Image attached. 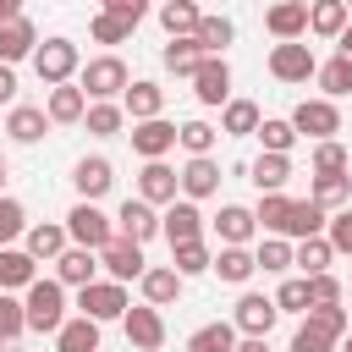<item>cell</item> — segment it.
Returning <instances> with one entry per match:
<instances>
[{
    "label": "cell",
    "mask_w": 352,
    "mask_h": 352,
    "mask_svg": "<svg viewBox=\"0 0 352 352\" xmlns=\"http://www.w3.org/2000/svg\"><path fill=\"white\" fill-rule=\"evenodd\" d=\"M33 72H38L44 88H60V82H72V77L82 72V55H77L72 38H44V44L33 50Z\"/></svg>",
    "instance_id": "cell-4"
},
{
    "label": "cell",
    "mask_w": 352,
    "mask_h": 352,
    "mask_svg": "<svg viewBox=\"0 0 352 352\" xmlns=\"http://www.w3.org/2000/svg\"><path fill=\"white\" fill-rule=\"evenodd\" d=\"M209 270H214L226 286H248V280L258 275V270H253V248H220Z\"/></svg>",
    "instance_id": "cell-33"
},
{
    "label": "cell",
    "mask_w": 352,
    "mask_h": 352,
    "mask_svg": "<svg viewBox=\"0 0 352 352\" xmlns=\"http://www.w3.org/2000/svg\"><path fill=\"white\" fill-rule=\"evenodd\" d=\"M176 143L187 148V160H209V154H214V143H220V126H209V121H198V116H192V121H182V126H176Z\"/></svg>",
    "instance_id": "cell-37"
},
{
    "label": "cell",
    "mask_w": 352,
    "mask_h": 352,
    "mask_svg": "<svg viewBox=\"0 0 352 352\" xmlns=\"http://www.w3.org/2000/svg\"><path fill=\"white\" fill-rule=\"evenodd\" d=\"M336 55H341V60H352V22H346V33L336 38Z\"/></svg>",
    "instance_id": "cell-60"
},
{
    "label": "cell",
    "mask_w": 352,
    "mask_h": 352,
    "mask_svg": "<svg viewBox=\"0 0 352 352\" xmlns=\"http://www.w3.org/2000/svg\"><path fill=\"white\" fill-rule=\"evenodd\" d=\"M121 330H126V346H132V352H160V346H165V319H160V308H148V302H132V308L121 314Z\"/></svg>",
    "instance_id": "cell-8"
},
{
    "label": "cell",
    "mask_w": 352,
    "mask_h": 352,
    "mask_svg": "<svg viewBox=\"0 0 352 352\" xmlns=\"http://www.w3.org/2000/svg\"><path fill=\"white\" fill-rule=\"evenodd\" d=\"M104 16H116L121 28H138V22L148 16V6H143V0H104Z\"/></svg>",
    "instance_id": "cell-55"
},
{
    "label": "cell",
    "mask_w": 352,
    "mask_h": 352,
    "mask_svg": "<svg viewBox=\"0 0 352 352\" xmlns=\"http://www.w3.org/2000/svg\"><path fill=\"white\" fill-rule=\"evenodd\" d=\"M22 330H28V319H22V297L0 292V346H11Z\"/></svg>",
    "instance_id": "cell-50"
},
{
    "label": "cell",
    "mask_w": 352,
    "mask_h": 352,
    "mask_svg": "<svg viewBox=\"0 0 352 352\" xmlns=\"http://www.w3.org/2000/svg\"><path fill=\"white\" fill-rule=\"evenodd\" d=\"M336 352H352V330H346V336H341V346H336Z\"/></svg>",
    "instance_id": "cell-61"
},
{
    "label": "cell",
    "mask_w": 352,
    "mask_h": 352,
    "mask_svg": "<svg viewBox=\"0 0 352 352\" xmlns=\"http://www.w3.org/2000/svg\"><path fill=\"white\" fill-rule=\"evenodd\" d=\"M275 314H308V280H302V275H286V280H280Z\"/></svg>",
    "instance_id": "cell-49"
},
{
    "label": "cell",
    "mask_w": 352,
    "mask_h": 352,
    "mask_svg": "<svg viewBox=\"0 0 352 352\" xmlns=\"http://www.w3.org/2000/svg\"><path fill=\"white\" fill-rule=\"evenodd\" d=\"M209 226H214L220 248H248V242H253V231H258V226H253V209H248V204H220V214H214Z\"/></svg>",
    "instance_id": "cell-20"
},
{
    "label": "cell",
    "mask_w": 352,
    "mask_h": 352,
    "mask_svg": "<svg viewBox=\"0 0 352 352\" xmlns=\"http://www.w3.org/2000/svg\"><path fill=\"white\" fill-rule=\"evenodd\" d=\"M314 77H319V88H324L319 99H330V104H336L341 94H352V60H341V55L319 60V72H314Z\"/></svg>",
    "instance_id": "cell-42"
},
{
    "label": "cell",
    "mask_w": 352,
    "mask_h": 352,
    "mask_svg": "<svg viewBox=\"0 0 352 352\" xmlns=\"http://www.w3.org/2000/svg\"><path fill=\"white\" fill-rule=\"evenodd\" d=\"M187 352H236V330H231V319H209V324H198V330L187 336Z\"/></svg>",
    "instance_id": "cell-39"
},
{
    "label": "cell",
    "mask_w": 352,
    "mask_h": 352,
    "mask_svg": "<svg viewBox=\"0 0 352 352\" xmlns=\"http://www.w3.org/2000/svg\"><path fill=\"white\" fill-rule=\"evenodd\" d=\"M346 22H352L346 0H314V6H308V33H314V38H341Z\"/></svg>",
    "instance_id": "cell-27"
},
{
    "label": "cell",
    "mask_w": 352,
    "mask_h": 352,
    "mask_svg": "<svg viewBox=\"0 0 352 352\" xmlns=\"http://www.w3.org/2000/svg\"><path fill=\"white\" fill-rule=\"evenodd\" d=\"M38 50V28H33V16L22 11L16 22H6L0 28V66H16V60H28Z\"/></svg>",
    "instance_id": "cell-24"
},
{
    "label": "cell",
    "mask_w": 352,
    "mask_h": 352,
    "mask_svg": "<svg viewBox=\"0 0 352 352\" xmlns=\"http://www.w3.org/2000/svg\"><path fill=\"white\" fill-rule=\"evenodd\" d=\"M116 236H121V242H138V248L154 242V236H160V209H148L143 198H126V204L116 209Z\"/></svg>",
    "instance_id": "cell-13"
},
{
    "label": "cell",
    "mask_w": 352,
    "mask_h": 352,
    "mask_svg": "<svg viewBox=\"0 0 352 352\" xmlns=\"http://www.w3.org/2000/svg\"><path fill=\"white\" fill-rule=\"evenodd\" d=\"M132 198H143L148 209H170L176 198H182V187H176V170L165 165V160H148L143 170H138V192Z\"/></svg>",
    "instance_id": "cell-11"
},
{
    "label": "cell",
    "mask_w": 352,
    "mask_h": 352,
    "mask_svg": "<svg viewBox=\"0 0 352 352\" xmlns=\"http://www.w3.org/2000/svg\"><path fill=\"white\" fill-rule=\"evenodd\" d=\"M16 16H22V0H0V28L16 22Z\"/></svg>",
    "instance_id": "cell-58"
},
{
    "label": "cell",
    "mask_w": 352,
    "mask_h": 352,
    "mask_svg": "<svg viewBox=\"0 0 352 352\" xmlns=\"http://www.w3.org/2000/svg\"><path fill=\"white\" fill-rule=\"evenodd\" d=\"M308 165H314V176H346L352 170V154H346V143L330 138V143H314V160Z\"/></svg>",
    "instance_id": "cell-44"
},
{
    "label": "cell",
    "mask_w": 352,
    "mask_h": 352,
    "mask_svg": "<svg viewBox=\"0 0 352 352\" xmlns=\"http://www.w3.org/2000/svg\"><path fill=\"white\" fill-rule=\"evenodd\" d=\"M55 352H99V324L72 314L60 330H55Z\"/></svg>",
    "instance_id": "cell-34"
},
{
    "label": "cell",
    "mask_w": 352,
    "mask_h": 352,
    "mask_svg": "<svg viewBox=\"0 0 352 352\" xmlns=\"http://www.w3.org/2000/svg\"><path fill=\"white\" fill-rule=\"evenodd\" d=\"M126 138H132V154L148 165V160H165V154L176 148V121H165V116H160V121H138Z\"/></svg>",
    "instance_id": "cell-15"
},
{
    "label": "cell",
    "mask_w": 352,
    "mask_h": 352,
    "mask_svg": "<svg viewBox=\"0 0 352 352\" xmlns=\"http://www.w3.org/2000/svg\"><path fill=\"white\" fill-rule=\"evenodd\" d=\"M99 270H104V280L126 286V280H143L148 258H143V248H138V242H121V236H116V242L99 253Z\"/></svg>",
    "instance_id": "cell-14"
},
{
    "label": "cell",
    "mask_w": 352,
    "mask_h": 352,
    "mask_svg": "<svg viewBox=\"0 0 352 352\" xmlns=\"http://www.w3.org/2000/svg\"><path fill=\"white\" fill-rule=\"evenodd\" d=\"M72 187H77V204H99L110 187H116V165L104 154H82L72 165Z\"/></svg>",
    "instance_id": "cell-10"
},
{
    "label": "cell",
    "mask_w": 352,
    "mask_h": 352,
    "mask_svg": "<svg viewBox=\"0 0 352 352\" xmlns=\"http://www.w3.org/2000/svg\"><path fill=\"white\" fill-rule=\"evenodd\" d=\"M248 182H253L258 192H286V182H292V160H286V154H258V160L248 165Z\"/></svg>",
    "instance_id": "cell-30"
},
{
    "label": "cell",
    "mask_w": 352,
    "mask_h": 352,
    "mask_svg": "<svg viewBox=\"0 0 352 352\" xmlns=\"http://www.w3.org/2000/svg\"><path fill=\"white\" fill-rule=\"evenodd\" d=\"M44 132H50L44 104H11V110H6V138H11V143H38Z\"/></svg>",
    "instance_id": "cell-26"
},
{
    "label": "cell",
    "mask_w": 352,
    "mask_h": 352,
    "mask_svg": "<svg viewBox=\"0 0 352 352\" xmlns=\"http://www.w3.org/2000/svg\"><path fill=\"white\" fill-rule=\"evenodd\" d=\"M324 242H330V253H346V258H352V209H336V214H330Z\"/></svg>",
    "instance_id": "cell-52"
},
{
    "label": "cell",
    "mask_w": 352,
    "mask_h": 352,
    "mask_svg": "<svg viewBox=\"0 0 352 352\" xmlns=\"http://www.w3.org/2000/svg\"><path fill=\"white\" fill-rule=\"evenodd\" d=\"M236 352H270V341H258V336H236Z\"/></svg>",
    "instance_id": "cell-59"
},
{
    "label": "cell",
    "mask_w": 352,
    "mask_h": 352,
    "mask_svg": "<svg viewBox=\"0 0 352 352\" xmlns=\"http://www.w3.org/2000/svg\"><path fill=\"white\" fill-rule=\"evenodd\" d=\"M0 352H16V346H0Z\"/></svg>",
    "instance_id": "cell-63"
},
{
    "label": "cell",
    "mask_w": 352,
    "mask_h": 352,
    "mask_svg": "<svg viewBox=\"0 0 352 352\" xmlns=\"http://www.w3.org/2000/svg\"><path fill=\"white\" fill-rule=\"evenodd\" d=\"M258 121H264V110L253 99H231L220 110V138H248V132H258Z\"/></svg>",
    "instance_id": "cell-36"
},
{
    "label": "cell",
    "mask_w": 352,
    "mask_h": 352,
    "mask_svg": "<svg viewBox=\"0 0 352 352\" xmlns=\"http://www.w3.org/2000/svg\"><path fill=\"white\" fill-rule=\"evenodd\" d=\"M60 226H66V242H72V248H88V253H104V248L116 242V220H110L99 204H72Z\"/></svg>",
    "instance_id": "cell-3"
},
{
    "label": "cell",
    "mask_w": 352,
    "mask_h": 352,
    "mask_svg": "<svg viewBox=\"0 0 352 352\" xmlns=\"http://www.w3.org/2000/svg\"><path fill=\"white\" fill-rule=\"evenodd\" d=\"M126 82H132V72H126L121 55H94V60H82V72H77L82 99H94V104H121Z\"/></svg>",
    "instance_id": "cell-2"
},
{
    "label": "cell",
    "mask_w": 352,
    "mask_h": 352,
    "mask_svg": "<svg viewBox=\"0 0 352 352\" xmlns=\"http://www.w3.org/2000/svg\"><path fill=\"white\" fill-rule=\"evenodd\" d=\"M330 302H341V280L336 275H314L308 280V308H330Z\"/></svg>",
    "instance_id": "cell-53"
},
{
    "label": "cell",
    "mask_w": 352,
    "mask_h": 352,
    "mask_svg": "<svg viewBox=\"0 0 352 352\" xmlns=\"http://www.w3.org/2000/svg\"><path fill=\"white\" fill-rule=\"evenodd\" d=\"M198 22H204V11H198L192 0H165V6H160V28H165L170 38H192Z\"/></svg>",
    "instance_id": "cell-35"
},
{
    "label": "cell",
    "mask_w": 352,
    "mask_h": 352,
    "mask_svg": "<svg viewBox=\"0 0 352 352\" xmlns=\"http://www.w3.org/2000/svg\"><path fill=\"white\" fill-rule=\"evenodd\" d=\"M192 94H198V104H231V66L226 60H204L198 72H192Z\"/></svg>",
    "instance_id": "cell-21"
},
{
    "label": "cell",
    "mask_w": 352,
    "mask_h": 352,
    "mask_svg": "<svg viewBox=\"0 0 352 352\" xmlns=\"http://www.w3.org/2000/svg\"><path fill=\"white\" fill-rule=\"evenodd\" d=\"M286 220H292V198L286 192H264L258 209H253V226L270 231V236H286Z\"/></svg>",
    "instance_id": "cell-40"
},
{
    "label": "cell",
    "mask_w": 352,
    "mask_h": 352,
    "mask_svg": "<svg viewBox=\"0 0 352 352\" xmlns=\"http://www.w3.org/2000/svg\"><path fill=\"white\" fill-rule=\"evenodd\" d=\"M204 66V55H198V38H170L165 44V72H176V77H192Z\"/></svg>",
    "instance_id": "cell-47"
},
{
    "label": "cell",
    "mask_w": 352,
    "mask_h": 352,
    "mask_svg": "<svg viewBox=\"0 0 352 352\" xmlns=\"http://www.w3.org/2000/svg\"><path fill=\"white\" fill-rule=\"evenodd\" d=\"M220 182H226V176H220L214 154H209V160H187V165L176 170V187H182V198H187V204H198V198H214V192H220Z\"/></svg>",
    "instance_id": "cell-17"
},
{
    "label": "cell",
    "mask_w": 352,
    "mask_h": 352,
    "mask_svg": "<svg viewBox=\"0 0 352 352\" xmlns=\"http://www.w3.org/2000/svg\"><path fill=\"white\" fill-rule=\"evenodd\" d=\"M160 236H165L170 248H182V242H204V209L187 204V198H176L170 209H160Z\"/></svg>",
    "instance_id": "cell-12"
},
{
    "label": "cell",
    "mask_w": 352,
    "mask_h": 352,
    "mask_svg": "<svg viewBox=\"0 0 352 352\" xmlns=\"http://www.w3.org/2000/svg\"><path fill=\"white\" fill-rule=\"evenodd\" d=\"M308 204H319L324 214L352 209V170H346V176H314V182H308Z\"/></svg>",
    "instance_id": "cell-28"
},
{
    "label": "cell",
    "mask_w": 352,
    "mask_h": 352,
    "mask_svg": "<svg viewBox=\"0 0 352 352\" xmlns=\"http://www.w3.org/2000/svg\"><path fill=\"white\" fill-rule=\"evenodd\" d=\"M253 138L264 143V154H286V160H292V143H297V132H292V121H286V116H264Z\"/></svg>",
    "instance_id": "cell-43"
},
{
    "label": "cell",
    "mask_w": 352,
    "mask_h": 352,
    "mask_svg": "<svg viewBox=\"0 0 352 352\" xmlns=\"http://www.w3.org/2000/svg\"><path fill=\"white\" fill-rule=\"evenodd\" d=\"M253 270H264V275H286V270H292V242L264 236V242L253 248Z\"/></svg>",
    "instance_id": "cell-45"
},
{
    "label": "cell",
    "mask_w": 352,
    "mask_h": 352,
    "mask_svg": "<svg viewBox=\"0 0 352 352\" xmlns=\"http://www.w3.org/2000/svg\"><path fill=\"white\" fill-rule=\"evenodd\" d=\"M38 280V264L22 248H0V292H28Z\"/></svg>",
    "instance_id": "cell-31"
},
{
    "label": "cell",
    "mask_w": 352,
    "mask_h": 352,
    "mask_svg": "<svg viewBox=\"0 0 352 352\" xmlns=\"http://www.w3.org/2000/svg\"><path fill=\"white\" fill-rule=\"evenodd\" d=\"M286 352H336V341H330V336H319L314 324H297V330H292V346H286Z\"/></svg>",
    "instance_id": "cell-54"
},
{
    "label": "cell",
    "mask_w": 352,
    "mask_h": 352,
    "mask_svg": "<svg viewBox=\"0 0 352 352\" xmlns=\"http://www.w3.org/2000/svg\"><path fill=\"white\" fill-rule=\"evenodd\" d=\"M88 33H94V44H121V38L132 33V28H121L116 16H104V11H99V16L88 22Z\"/></svg>",
    "instance_id": "cell-56"
},
{
    "label": "cell",
    "mask_w": 352,
    "mask_h": 352,
    "mask_svg": "<svg viewBox=\"0 0 352 352\" xmlns=\"http://www.w3.org/2000/svg\"><path fill=\"white\" fill-rule=\"evenodd\" d=\"M82 126H88L94 138H116V132L126 126V110H121V104H88Z\"/></svg>",
    "instance_id": "cell-48"
},
{
    "label": "cell",
    "mask_w": 352,
    "mask_h": 352,
    "mask_svg": "<svg viewBox=\"0 0 352 352\" xmlns=\"http://www.w3.org/2000/svg\"><path fill=\"white\" fill-rule=\"evenodd\" d=\"M302 324H314V330H319V336H330L336 346H341V336L352 330V319H346V308H341V302H330V308H308V314H302Z\"/></svg>",
    "instance_id": "cell-46"
},
{
    "label": "cell",
    "mask_w": 352,
    "mask_h": 352,
    "mask_svg": "<svg viewBox=\"0 0 352 352\" xmlns=\"http://www.w3.org/2000/svg\"><path fill=\"white\" fill-rule=\"evenodd\" d=\"M264 28H270L275 44H297V38L308 33V6H302V0H280V6L264 11Z\"/></svg>",
    "instance_id": "cell-19"
},
{
    "label": "cell",
    "mask_w": 352,
    "mask_h": 352,
    "mask_svg": "<svg viewBox=\"0 0 352 352\" xmlns=\"http://www.w3.org/2000/svg\"><path fill=\"white\" fill-rule=\"evenodd\" d=\"M182 286H187V280H182L170 264H148V270H143V280H138V292H143V302H148V308H170V302L182 297Z\"/></svg>",
    "instance_id": "cell-23"
},
{
    "label": "cell",
    "mask_w": 352,
    "mask_h": 352,
    "mask_svg": "<svg viewBox=\"0 0 352 352\" xmlns=\"http://www.w3.org/2000/svg\"><path fill=\"white\" fill-rule=\"evenodd\" d=\"M209 264H214L209 242H182V248H170V270H176L182 280H192V275H209Z\"/></svg>",
    "instance_id": "cell-41"
},
{
    "label": "cell",
    "mask_w": 352,
    "mask_h": 352,
    "mask_svg": "<svg viewBox=\"0 0 352 352\" xmlns=\"http://www.w3.org/2000/svg\"><path fill=\"white\" fill-rule=\"evenodd\" d=\"M66 248H72V242H66V226H60V220H38V226H28V231H22V253H28L33 264H38V258H44V264H55Z\"/></svg>",
    "instance_id": "cell-18"
},
{
    "label": "cell",
    "mask_w": 352,
    "mask_h": 352,
    "mask_svg": "<svg viewBox=\"0 0 352 352\" xmlns=\"http://www.w3.org/2000/svg\"><path fill=\"white\" fill-rule=\"evenodd\" d=\"M286 121H292L297 138H314V143H330V138L341 132V110H336L330 99H302Z\"/></svg>",
    "instance_id": "cell-6"
},
{
    "label": "cell",
    "mask_w": 352,
    "mask_h": 352,
    "mask_svg": "<svg viewBox=\"0 0 352 352\" xmlns=\"http://www.w3.org/2000/svg\"><path fill=\"white\" fill-rule=\"evenodd\" d=\"M22 231H28V209L16 198H0V248H11Z\"/></svg>",
    "instance_id": "cell-51"
},
{
    "label": "cell",
    "mask_w": 352,
    "mask_h": 352,
    "mask_svg": "<svg viewBox=\"0 0 352 352\" xmlns=\"http://www.w3.org/2000/svg\"><path fill=\"white\" fill-rule=\"evenodd\" d=\"M0 104H16V66H0Z\"/></svg>",
    "instance_id": "cell-57"
},
{
    "label": "cell",
    "mask_w": 352,
    "mask_h": 352,
    "mask_svg": "<svg viewBox=\"0 0 352 352\" xmlns=\"http://www.w3.org/2000/svg\"><path fill=\"white\" fill-rule=\"evenodd\" d=\"M55 280L72 286V292L94 286V280H99V253H88V248H66V253L55 258Z\"/></svg>",
    "instance_id": "cell-22"
},
{
    "label": "cell",
    "mask_w": 352,
    "mask_h": 352,
    "mask_svg": "<svg viewBox=\"0 0 352 352\" xmlns=\"http://www.w3.org/2000/svg\"><path fill=\"white\" fill-rule=\"evenodd\" d=\"M192 38H198V55L204 60H226V44L236 38V28H231V16H204Z\"/></svg>",
    "instance_id": "cell-32"
},
{
    "label": "cell",
    "mask_w": 352,
    "mask_h": 352,
    "mask_svg": "<svg viewBox=\"0 0 352 352\" xmlns=\"http://www.w3.org/2000/svg\"><path fill=\"white\" fill-rule=\"evenodd\" d=\"M121 110L132 116V126H138V121H160V116H165V88H160L154 77H138V82H126V94H121Z\"/></svg>",
    "instance_id": "cell-16"
},
{
    "label": "cell",
    "mask_w": 352,
    "mask_h": 352,
    "mask_svg": "<svg viewBox=\"0 0 352 352\" xmlns=\"http://www.w3.org/2000/svg\"><path fill=\"white\" fill-rule=\"evenodd\" d=\"M292 264L302 270V280H314V275H330L336 253H330V242H324V236H308V242H297V248H292Z\"/></svg>",
    "instance_id": "cell-38"
},
{
    "label": "cell",
    "mask_w": 352,
    "mask_h": 352,
    "mask_svg": "<svg viewBox=\"0 0 352 352\" xmlns=\"http://www.w3.org/2000/svg\"><path fill=\"white\" fill-rule=\"evenodd\" d=\"M314 72H319L314 44L297 38V44H275V50H270V77H275V82H308Z\"/></svg>",
    "instance_id": "cell-9"
},
{
    "label": "cell",
    "mask_w": 352,
    "mask_h": 352,
    "mask_svg": "<svg viewBox=\"0 0 352 352\" xmlns=\"http://www.w3.org/2000/svg\"><path fill=\"white\" fill-rule=\"evenodd\" d=\"M324 226H330V214H324L319 204L292 198V220H286V236H280V242H308V236H324Z\"/></svg>",
    "instance_id": "cell-29"
},
{
    "label": "cell",
    "mask_w": 352,
    "mask_h": 352,
    "mask_svg": "<svg viewBox=\"0 0 352 352\" xmlns=\"http://www.w3.org/2000/svg\"><path fill=\"white\" fill-rule=\"evenodd\" d=\"M44 116H50V126H77V121L88 116V99H82V88H77V82H60V88H50V99H44Z\"/></svg>",
    "instance_id": "cell-25"
},
{
    "label": "cell",
    "mask_w": 352,
    "mask_h": 352,
    "mask_svg": "<svg viewBox=\"0 0 352 352\" xmlns=\"http://www.w3.org/2000/svg\"><path fill=\"white\" fill-rule=\"evenodd\" d=\"M0 198H6V154H0Z\"/></svg>",
    "instance_id": "cell-62"
},
{
    "label": "cell",
    "mask_w": 352,
    "mask_h": 352,
    "mask_svg": "<svg viewBox=\"0 0 352 352\" xmlns=\"http://www.w3.org/2000/svg\"><path fill=\"white\" fill-rule=\"evenodd\" d=\"M275 297H264V292H242L236 297V308H231V330L236 336H258V341H270V330H275Z\"/></svg>",
    "instance_id": "cell-7"
},
{
    "label": "cell",
    "mask_w": 352,
    "mask_h": 352,
    "mask_svg": "<svg viewBox=\"0 0 352 352\" xmlns=\"http://www.w3.org/2000/svg\"><path fill=\"white\" fill-rule=\"evenodd\" d=\"M22 319H28V330H38V336H55V330L72 319V314H66V286H60L55 275H50V280L38 275V280L22 292Z\"/></svg>",
    "instance_id": "cell-1"
},
{
    "label": "cell",
    "mask_w": 352,
    "mask_h": 352,
    "mask_svg": "<svg viewBox=\"0 0 352 352\" xmlns=\"http://www.w3.org/2000/svg\"><path fill=\"white\" fill-rule=\"evenodd\" d=\"M126 308H132V297H126V286H116V280H94V286L77 292V314L94 319V324H110V319H121Z\"/></svg>",
    "instance_id": "cell-5"
}]
</instances>
